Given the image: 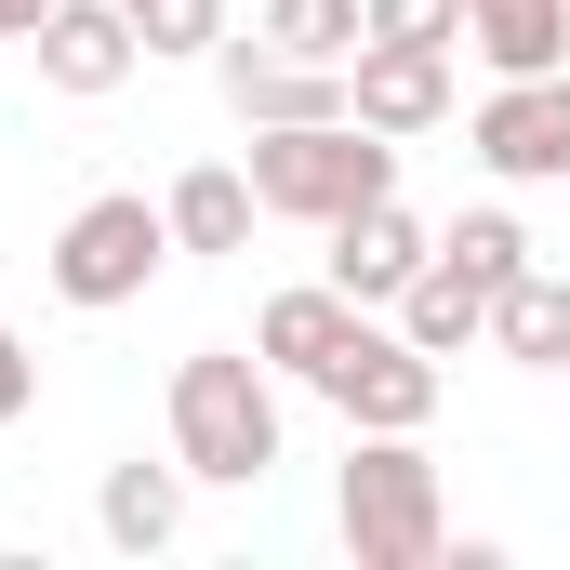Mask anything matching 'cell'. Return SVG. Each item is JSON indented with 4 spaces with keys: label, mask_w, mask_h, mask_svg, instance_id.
Listing matches in <instances>:
<instances>
[{
    "label": "cell",
    "mask_w": 570,
    "mask_h": 570,
    "mask_svg": "<svg viewBox=\"0 0 570 570\" xmlns=\"http://www.w3.org/2000/svg\"><path fill=\"white\" fill-rule=\"evenodd\" d=\"M358 318H372V305H345L332 279H292V292H266V318H253V358H266L279 385H318V372L345 358Z\"/></svg>",
    "instance_id": "obj_11"
},
{
    "label": "cell",
    "mask_w": 570,
    "mask_h": 570,
    "mask_svg": "<svg viewBox=\"0 0 570 570\" xmlns=\"http://www.w3.org/2000/svg\"><path fill=\"white\" fill-rule=\"evenodd\" d=\"M438 266H464L478 292H504V279H531V226L518 213H451L438 226Z\"/></svg>",
    "instance_id": "obj_18"
},
{
    "label": "cell",
    "mask_w": 570,
    "mask_h": 570,
    "mask_svg": "<svg viewBox=\"0 0 570 570\" xmlns=\"http://www.w3.org/2000/svg\"><path fill=\"white\" fill-rule=\"evenodd\" d=\"M425 253H438V226L399 199V186H385V199H358V213H332V292H345V305H372V318L425 279Z\"/></svg>",
    "instance_id": "obj_8"
},
{
    "label": "cell",
    "mask_w": 570,
    "mask_h": 570,
    "mask_svg": "<svg viewBox=\"0 0 570 570\" xmlns=\"http://www.w3.org/2000/svg\"><path fill=\"white\" fill-rule=\"evenodd\" d=\"M464 146H478L491 186H570V67H544V80H491V94L464 107Z\"/></svg>",
    "instance_id": "obj_6"
},
{
    "label": "cell",
    "mask_w": 570,
    "mask_h": 570,
    "mask_svg": "<svg viewBox=\"0 0 570 570\" xmlns=\"http://www.w3.org/2000/svg\"><path fill=\"white\" fill-rule=\"evenodd\" d=\"M385 318H399V332H412L425 358H464V345H491V292L464 279V266H438V253H425V279L399 292Z\"/></svg>",
    "instance_id": "obj_16"
},
{
    "label": "cell",
    "mask_w": 570,
    "mask_h": 570,
    "mask_svg": "<svg viewBox=\"0 0 570 570\" xmlns=\"http://www.w3.org/2000/svg\"><path fill=\"white\" fill-rule=\"evenodd\" d=\"M173 253H253V226H266V199H253V173L239 159H199V173H173Z\"/></svg>",
    "instance_id": "obj_14"
},
{
    "label": "cell",
    "mask_w": 570,
    "mask_h": 570,
    "mask_svg": "<svg viewBox=\"0 0 570 570\" xmlns=\"http://www.w3.org/2000/svg\"><path fill=\"white\" fill-rule=\"evenodd\" d=\"M464 53L491 80H544L570 67V0H464Z\"/></svg>",
    "instance_id": "obj_13"
},
{
    "label": "cell",
    "mask_w": 570,
    "mask_h": 570,
    "mask_svg": "<svg viewBox=\"0 0 570 570\" xmlns=\"http://www.w3.org/2000/svg\"><path fill=\"white\" fill-rule=\"evenodd\" d=\"M239 173H253V199L279 226H332V213H358V199L399 186V134H372V120H292V134H253Z\"/></svg>",
    "instance_id": "obj_3"
},
{
    "label": "cell",
    "mask_w": 570,
    "mask_h": 570,
    "mask_svg": "<svg viewBox=\"0 0 570 570\" xmlns=\"http://www.w3.org/2000/svg\"><path fill=\"white\" fill-rule=\"evenodd\" d=\"M332 531H345V558H358V570H438V558H451V504H438L425 438H345Z\"/></svg>",
    "instance_id": "obj_2"
},
{
    "label": "cell",
    "mask_w": 570,
    "mask_h": 570,
    "mask_svg": "<svg viewBox=\"0 0 570 570\" xmlns=\"http://www.w3.org/2000/svg\"><path fill=\"white\" fill-rule=\"evenodd\" d=\"M27 53H40V80H53V94H80V107H94V94H120V80L146 67V27H134V0H53Z\"/></svg>",
    "instance_id": "obj_9"
},
{
    "label": "cell",
    "mask_w": 570,
    "mask_h": 570,
    "mask_svg": "<svg viewBox=\"0 0 570 570\" xmlns=\"http://www.w3.org/2000/svg\"><path fill=\"white\" fill-rule=\"evenodd\" d=\"M438 372H451V358H425L399 318H385V332L358 318V332H345V358L318 372V399L345 412V438H425V425H438Z\"/></svg>",
    "instance_id": "obj_5"
},
{
    "label": "cell",
    "mask_w": 570,
    "mask_h": 570,
    "mask_svg": "<svg viewBox=\"0 0 570 570\" xmlns=\"http://www.w3.org/2000/svg\"><path fill=\"white\" fill-rule=\"evenodd\" d=\"M134 27H146V53H213L226 40V0H134Z\"/></svg>",
    "instance_id": "obj_19"
},
{
    "label": "cell",
    "mask_w": 570,
    "mask_h": 570,
    "mask_svg": "<svg viewBox=\"0 0 570 570\" xmlns=\"http://www.w3.org/2000/svg\"><path fill=\"white\" fill-rule=\"evenodd\" d=\"M173 266V213L146 199V186H107V199H80L67 226H53V253H40V279L53 305H80V318H107V305H146V279Z\"/></svg>",
    "instance_id": "obj_4"
},
{
    "label": "cell",
    "mask_w": 570,
    "mask_h": 570,
    "mask_svg": "<svg viewBox=\"0 0 570 570\" xmlns=\"http://www.w3.org/2000/svg\"><path fill=\"white\" fill-rule=\"evenodd\" d=\"M40 412V358H27V332L0 318V425H27Z\"/></svg>",
    "instance_id": "obj_21"
},
{
    "label": "cell",
    "mask_w": 570,
    "mask_h": 570,
    "mask_svg": "<svg viewBox=\"0 0 570 570\" xmlns=\"http://www.w3.org/2000/svg\"><path fill=\"white\" fill-rule=\"evenodd\" d=\"M345 120H372V134H438L451 120V40H358L345 53Z\"/></svg>",
    "instance_id": "obj_7"
},
{
    "label": "cell",
    "mask_w": 570,
    "mask_h": 570,
    "mask_svg": "<svg viewBox=\"0 0 570 570\" xmlns=\"http://www.w3.org/2000/svg\"><path fill=\"white\" fill-rule=\"evenodd\" d=\"M491 345H504L518 372H570V279L558 266H531V279L491 292Z\"/></svg>",
    "instance_id": "obj_15"
},
{
    "label": "cell",
    "mask_w": 570,
    "mask_h": 570,
    "mask_svg": "<svg viewBox=\"0 0 570 570\" xmlns=\"http://www.w3.org/2000/svg\"><path fill=\"white\" fill-rule=\"evenodd\" d=\"M40 13H53V0H0V40H40Z\"/></svg>",
    "instance_id": "obj_22"
},
{
    "label": "cell",
    "mask_w": 570,
    "mask_h": 570,
    "mask_svg": "<svg viewBox=\"0 0 570 570\" xmlns=\"http://www.w3.org/2000/svg\"><path fill=\"white\" fill-rule=\"evenodd\" d=\"M186 451L173 464H107V491H94V531L120 544V558H159V544H186Z\"/></svg>",
    "instance_id": "obj_12"
},
{
    "label": "cell",
    "mask_w": 570,
    "mask_h": 570,
    "mask_svg": "<svg viewBox=\"0 0 570 570\" xmlns=\"http://www.w3.org/2000/svg\"><path fill=\"white\" fill-rule=\"evenodd\" d=\"M173 451H186V478H213V491L279 478V372H266L253 345L173 358Z\"/></svg>",
    "instance_id": "obj_1"
},
{
    "label": "cell",
    "mask_w": 570,
    "mask_h": 570,
    "mask_svg": "<svg viewBox=\"0 0 570 570\" xmlns=\"http://www.w3.org/2000/svg\"><path fill=\"white\" fill-rule=\"evenodd\" d=\"M253 40H279V53H305V67H345V53L372 40V0H266Z\"/></svg>",
    "instance_id": "obj_17"
},
{
    "label": "cell",
    "mask_w": 570,
    "mask_h": 570,
    "mask_svg": "<svg viewBox=\"0 0 570 570\" xmlns=\"http://www.w3.org/2000/svg\"><path fill=\"white\" fill-rule=\"evenodd\" d=\"M213 67H226V107H239V134L345 120V67H305V53H279V40H213Z\"/></svg>",
    "instance_id": "obj_10"
},
{
    "label": "cell",
    "mask_w": 570,
    "mask_h": 570,
    "mask_svg": "<svg viewBox=\"0 0 570 570\" xmlns=\"http://www.w3.org/2000/svg\"><path fill=\"white\" fill-rule=\"evenodd\" d=\"M372 40H464V0H372Z\"/></svg>",
    "instance_id": "obj_20"
}]
</instances>
